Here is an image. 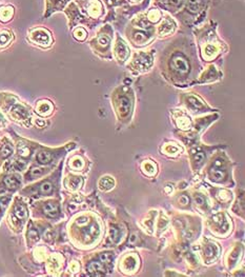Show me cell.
Returning a JSON list of instances; mask_svg holds the SVG:
<instances>
[{
  "instance_id": "1",
  "label": "cell",
  "mask_w": 245,
  "mask_h": 277,
  "mask_svg": "<svg viewBox=\"0 0 245 277\" xmlns=\"http://www.w3.org/2000/svg\"><path fill=\"white\" fill-rule=\"evenodd\" d=\"M168 70L175 78H184L191 73V62L184 52L175 51L168 58Z\"/></svg>"
},
{
  "instance_id": "2",
  "label": "cell",
  "mask_w": 245,
  "mask_h": 277,
  "mask_svg": "<svg viewBox=\"0 0 245 277\" xmlns=\"http://www.w3.org/2000/svg\"><path fill=\"white\" fill-rule=\"evenodd\" d=\"M113 38V31L110 26L103 27L100 31L98 32L97 36L95 37L92 41V46L94 50H100V51H106L109 48L110 41Z\"/></svg>"
},
{
  "instance_id": "3",
  "label": "cell",
  "mask_w": 245,
  "mask_h": 277,
  "mask_svg": "<svg viewBox=\"0 0 245 277\" xmlns=\"http://www.w3.org/2000/svg\"><path fill=\"white\" fill-rule=\"evenodd\" d=\"M210 0H187L184 13L190 17H199L205 11Z\"/></svg>"
},
{
  "instance_id": "4",
  "label": "cell",
  "mask_w": 245,
  "mask_h": 277,
  "mask_svg": "<svg viewBox=\"0 0 245 277\" xmlns=\"http://www.w3.org/2000/svg\"><path fill=\"white\" fill-rule=\"evenodd\" d=\"M114 103L118 113L121 116H128L133 108V97L131 94L129 95V93L118 94Z\"/></svg>"
},
{
  "instance_id": "5",
  "label": "cell",
  "mask_w": 245,
  "mask_h": 277,
  "mask_svg": "<svg viewBox=\"0 0 245 277\" xmlns=\"http://www.w3.org/2000/svg\"><path fill=\"white\" fill-rule=\"evenodd\" d=\"M132 65L134 69L141 71L150 69L153 65V56L151 54L144 53V52H141V53L136 54L134 57Z\"/></svg>"
},
{
  "instance_id": "6",
  "label": "cell",
  "mask_w": 245,
  "mask_h": 277,
  "mask_svg": "<svg viewBox=\"0 0 245 277\" xmlns=\"http://www.w3.org/2000/svg\"><path fill=\"white\" fill-rule=\"evenodd\" d=\"M153 31L152 29L150 30H138V31H134L133 34L131 35V38L134 42V44H139V46H142V44L147 43L148 41H151L152 39Z\"/></svg>"
},
{
  "instance_id": "7",
  "label": "cell",
  "mask_w": 245,
  "mask_h": 277,
  "mask_svg": "<svg viewBox=\"0 0 245 277\" xmlns=\"http://www.w3.org/2000/svg\"><path fill=\"white\" fill-rule=\"evenodd\" d=\"M115 55L116 58L121 63L128 61V58L130 56V50L126 46L125 42L118 36L116 44H115Z\"/></svg>"
},
{
  "instance_id": "8",
  "label": "cell",
  "mask_w": 245,
  "mask_h": 277,
  "mask_svg": "<svg viewBox=\"0 0 245 277\" xmlns=\"http://www.w3.org/2000/svg\"><path fill=\"white\" fill-rule=\"evenodd\" d=\"M176 22L168 16H164L163 21L158 28V33L160 36H166L169 34H173L176 30Z\"/></svg>"
},
{
  "instance_id": "9",
  "label": "cell",
  "mask_w": 245,
  "mask_h": 277,
  "mask_svg": "<svg viewBox=\"0 0 245 277\" xmlns=\"http://www.w3.org/2000/svg\"><path fill=\"white\" fill-rule=\"evenodd\" d=\"M158 3L169 12H176L185 3V0H158Z\"/></svg>"
},
{
  "instance_id": "10",
  "label": "cell",
  "mask_w": 245,
  "mask_h": 277,
  "mask_svg": "<svg viewBox=\"0 0 245 277\" xmlns=\"http://www.w3.org/2000/svg\"><path fill=\"white\" fill-rule=\"evenodd\" d=\"M87 271L93 276H102L106 274V268L99 261H93L88 265Z\"/></svg>"
},
{
  "instance_id": "11",
  "label": "cell",
  "mask_w": 245,
  "mask_h": 277,
  "mask_svg": "<svg viewBox=\"0 0 245 277\" xmlns=\"http://www.w3.org/2000/svg\"><path fill=\"white\" fill-rule=\"evenodd\" d=\"M33 39L39 44H47L51 41L50 35L46 31H43V30H37V31H35L33 33Z\"/></svg>"
},
{
  "instance_id": "12",
  "label": "cell",
  "mask_w": 245,
  "mask_h": 277,
  "mask_svg": "<svg viewBox=\"0 0 245 277\" xmlns=\"http://www.w3.org/2000/svg\"><path fill=\"white\" fill-rule=\"evenodd\" d=\"M221 161L220 160H217V162L215 163V168L212 170L211 172V177L213 181L215 182H221L222 179L224 178V171L222 170L220 167H221Z\"/></svg>"
},
{
  "instance_id": "13",
  "label": "cell",
  "mask_w": 245,
  "mask_h": 277,
  "mask_svg": "<svg viewBox=\"0 0 245 277\" xmlns=\"http://www.w3.org/2000/svg\"><path fill=\"white\" fill-rule=\"evenodd\" d=\"M185 101H187L188 107L191 108V110H199L200 111L205 107L204 103L196 96H188L187 100H185ZM200 112H201V111H200Z\"/></svg>"
},
{
  "instance_id": "14",
  "label": "cell",
  "mask_w": 245,
  "mask_h": 277,
  "mask_svg": "<svg viewBox=\"0 0 245 277\" xmlns=\"http://www.w3.org/2000/svg\"><path fill=\"white\" fill-rule=\"evenodd\" d=\"M43 211L47 215H49L51 217H54L59 212V206L57 203H55V201H48V203L43 207Z\"/></svg>"
},
{
  "instance_id": "15",
  "label": "cell",
  "mask_w": 245,
  "mask_h": 277,
  "mask_svg": "<svg viewBox=\"0 0 245 277\" xmlns=\"http://www.w3.org/2000/svg\"><path fill=\"white\" fill-rule=\"evenodd\" d=\"M218 252H219V250L216 245H207L203 251L204 257L207 260H212L213 258H215L218 255Z\"/></svg>"
},
{
  "instance_id": "16",
  "label": "cell",
  "mask_w": 245,
  "mask_h": 277,
  "mask_svg": "<svg viewBox=\"0 0 245 277\" xmlns=\"http://www.w3.org/2000/svg\"><path fill=\"white\" fill-rule=\"evenodd\" d=\"M99 186L101 190H105V191L110 190L114 186V179H112L109 176L102 177L99 182Z\"/></svg>"
},
{
  "instance_id": "17",
  "label": "cell",
  "mask_w": 245,
  "mask_h": 277,
  "mask_svg": "<svg viewBox=\"0 0 245 277\" xmlns=\"http://www.w3.org/2000/svg\"><path fill=\"white\" fill-rule=\"evenodd\" d=\"M4 184L9 189H16L20 185V179L18 176H10L5 178Z\"/></svg>"
},
{
  "instance_id": "18",
  "label": "cell",
  "mask_w": 245,
  "mask_h": 277,
  "mask_svg": "<svg viewBox=\"0 0 245 277\" xmlns=\"http://www.w3.org/2000/svg\"><path fill=\"white\" fill-rule=\"evenodd\" d=\"M52 158H53V156L48 151H42L37 155V160L41 164H48L49 162H51Z\"/></svg>"
},
{
  "instance_id": "19",
  "label": "cell",
  "mask_w": 245,
  "mask_h": 277,
  "mask_svg": "<svg viewBox=\"0 0 245 277\" xmlns=\"http://www.w3.org/2000/svg\"><path fill=\"white\" fill-rule=\"evenodd\" d=\"M53 184L50 182H44L40 185V193L43 194V195H48V194H51L53 192Z\"/></svg>"
},
{
  "instance_id": "20",
  "label": "cell",
  "mask_w": 245,
  "mask_h": 277,
  "mask_svg": "<svg viewBox=\"0 0 245 277\" xmlns=\"http://www.w3.org/2000/svg\"><path fill=\"white\" fill-rule=\"evenodd\" d=\"M13 113L15 114V116L20 118V119H24L27 116V112L25 108H22L21 106H16L13 109Z\"/></svg>"
},
{
  "instance_id": "21",
  "label": "cell",
  "mask_w": 245,
  "mask_h": 277,
  "mask_svg": "<svg viewBox=\"0 0 245 277\" xmlns=\"http://www.w3.org/2000/svg\"><path fill=\"white\" fill-rule=\"evenodd\" d=\"M15 215H16L19 219H25L27 217V210L22 205H18L15 208Z\"/></svg>"
},
{
  "instance_id": "22",
  "label": "cell",
  "mask_w": 245,
  "mask_h": 277,
  "mask_svg": "<svg viewBox=\"0 0 245 277\" xmlns=\"http://www.w3.org/2000/svg\"><path fill=\"white\" fill-rule=\"evenodd\" d=\"M204 159H205V154H204V152H197V153L194 155V157H192V161H194V163L196 164L197 168H198L199 166H201V164H202L203 161H204Z\"/></svg>"
},
{
  "instance_id": "23",
  "label": "cell",
  "mask_w": 245,
  "mask_h": 277,
  "mask_svg": "<svg viewBox=\"0 0 245 277\" xmlns=\"http://www.w3.org/2000/svg\"><path fill=\"white\" fill-rule=\"evenodd\" d=\"M86 35H87L86 31L82 28L77 29L76 31H75V33H74V37H75V38L77 40H79V41H83L86 38Z\"/></svg>"
},
{
  "instance_id": "24",
  "label": "cell",
  "mask_w": 245,
  "mask_h": 277,
  "mask_svg": "<svg viewBox=\"0 0 245 277\" xmlns=\"http://www.w3.org/2000/svg\"><path fill=\"white\" fill-rule=\"evenodd\" d=\"M217 71L215 70V68H211V73H209V74H206V73H204V75H203V80H202V82H204V81H212V80H214L215 79V77H217Z\"/></svg>"
},
{
  "instance_id": "25",
  "label": "cell",
  "mask_w": 245,
  "mask_h": 277,
  "mask_svg": "<svg viewBox=\"0 0 245 277\" xmlns=\"http://www.w3.org/2000/svg\"><path fill=\"white\" fill-rule=\"evenodd\" d=\"M13 153V147L11 145H4L2 150H1V156L3 157V158H6V157H9L11 156Z\"/></svg>"
},
{
  "instance_id": "26",
  "label": "cell",
  "mask_w": 245,
  "mask_h": 277,
  "mask_svg": "<svg viewBox=\"0 0 245 277\" xmlns=\"http://www.w3.org/2000/svg\"><path fill=\"white\" fill-rule=\"evenodd\" d=\"M136 259L134 258V257H129L128 259L125 260V266H126V269L128 270H134V269L136 268Z\"/></svg>"
},
{
  "instance_id": "27",
  "label": "cell",
  "mask_w": 245,
  "mask_h": 277,
  "mask_svg": "<svg viewBox=\"0 0 245 277\" xmlns=\"http://www.w3.org/2000/svg\"><path fill=\"white\" fill-rule=\"evenodd\" d=\"M109 233H110V238H112V239H113V242L117 243L118 241H119L120 232H119V230H118L117 228H112V229H110Z\"/></svg>"
},
{
  "instance_id": "28",
  "label": "cell",
  "mask_w": 245,
  "mask_h": 277,
  "mask_svg": "<svg viewBox=\"0 0 245 277\" xmlns=\"http://www.w3.org/2000/svg\"><path fill=\"white\" fill-rule=\"evenodd\" d=\"M195 201L199 206H204L206 204V199L202 194H195Z\"/></svg>"
},
{
  "instance_id": "29",
  "label": "cell",
  "mask_w": 245,
  "mask_h": 277,
  "mask_svg": "<svg viewBox=\"0 0 245 277\" xmlns=\"http://www.w3.org/2000/svg\"><path fill=\"white\" fill-rule=\"evenodd\" d=\"M101 259L105 261V263H107V264H110V261L113 260V255H112V253H109V252H108V253H103L102 255H101Z\"/></svg>"
},
{
  "instance_id": "30",
  "label": "cell",
  "mask_w": 245,
  "mask_h": 277,
  "mask_svg": "<svg viewBox=\"0 0 245 277\" xmlns=\"http://www.w3.org/2000/svg\"><path fill=\"white\" fill-rule=\"evenodd\" d=\"M179 201H180V203H181L182 205H187V204H189V201H190V199L188 198V196H187V195H182V196L180 197V199H179Z\"/></svg>"
},
{
  "instance_id": "31",
  "label": "cell",
  "mask_w": 245,
  "mask_h": 277,
  "mask_svg": "<svg viewBox=\"0 0 245 277\" xmlns=\"http://www.w3.org/2000/svg\"><path fill=\"white\" fill-rule=\"evenodd\" d=\"M28 237H31V238H37V237H38V233H37V231H36V230L32 229L31 231H29Z\"/></svg>"
},
{
  "instance_id": "32",
  "label": "cell",
  "mask_w": 245,
  "mask_h": 277,
  "mask_svg": "<svg viewBox=\"0 0 245 277\" xmlns=\"http://www.w3.org/2000/svg\"><path fill=\"white\" fill-rule=\"evenodd\" d=\"M144 167L148 169V170H147V172H148V173H150V174H153L154 172H155V171H154V170H155V168L152 166V164H150V163H146V164H144Z\"/></svg>"
},
{
  "instance_id": "33",
  "label": "cell",
  "mask_w": 245,
  "mask_h": 277,
  "mask_svg": "<svg viewBox=\"0 0 245 277\" xmlns=\"http://www.w3.org/2000/svg\"><path fill=\"white\" fill-rule=\"evenodd\" d=\"M9 40V37L5 36V35H1L0 36V43H5Z\"/></svg>"
},
{
  "instance_id": "34",
  "label": "cell",
  "mask_w": 245,
  "mask_h": 277,
  "mask_svg": "<svg viewBox=\"0 0 245 277\" xmlns=\"http://www.w3.org/2000/svg\"><path fill=\"white\" fill-rule=\"evenodd\" d=\"M108 5H115L117 3V0H105Z\"/></svg>"
}]
</instances>
